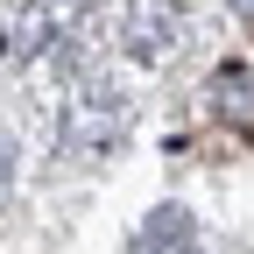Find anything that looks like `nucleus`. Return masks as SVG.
<instances>
[{"label": "nucleus", "mask_w": 254, "mask_h": 254, "mask_svg": "<svg viewBox=\"0 0 254 254\" xmlns=\"http://www.w3.org/2000/svg\"><path fill=\"white\" fill-rule=\"evenodd\" d=\"M7 177H14V148H7V134H0V190H7Z\"/></svg>", "instance_id": "3"}, {"label": "nucleus", "mask_w": 254, "mask_h": 254, "mask_svg": "<svg viewBox=\"0 0 254 254\" xmlns=\"http://www.w3.org/2000/svg\"><path fill=\"white\" fill-rule=\"evenodd\" d=\"M127 254H190V212H184V205L148 212V226L134 233V247H127Z\"/></svg>", "instance_id": "1"}, {"label": "nucleus", "mask_w": 254, "mask_h": 254, "mask_svg": "<svg viewBox=\"0 0 254 254\" xmlns=\"http://www.w3.org/2000/svg\"><path fill=\"white\" fill-rule=\"evenodd\" d=\"M212 92H226V113H240V120L254 113V78H247V71H226V78H212Z\"/></svg>", "instance_id": "2"}]
</instances>
